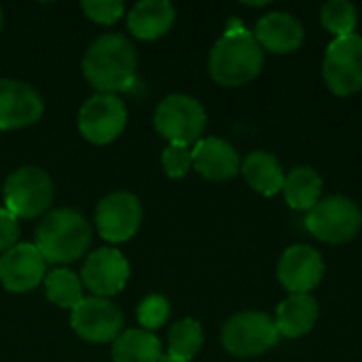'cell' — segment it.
<instances>
[{
	"label": "cell",
	"mask_w": 362,
	"mask_h": 362,
	"mask_svg": "<svg viewBox=\"0 0 362 362\" xmlns=\"http://www.w3.org/2000/svg\"><path fill=\"white\" fill-rule=\"evenodd\" d=\"M142 223V206L136 195L119 191L106 195L95 208V225L106 242H127Z\"/></svg>",
	"instance_id": "cell-11"
},
{
	"label": "cell",
	"mask_w": 362,
	"mask_h": 362,
	"mask_svg": "<svg viewBox=\"0 0 362 362\" xmlns=\"http://www.w3.org/2000/svg\"><path fill=\"white\" fill-rule=\"evenodd\" d=\"M45 104L34 87L15 78H0V129H19L42 117Z\"/></svg>",
	"instance_id": "cell-15"
},
{
	"label": "cell",
	"mask_w": 362,
	"mask_h": 362,
	"mask_svg": "<svg viewBox=\"0 0 362 362\" xmlns=\"http://www.w3.org/2000/svg\"><path fill=\"white\" fill-rule=\"evenodd\" d=\"M284 197L291 208L295 210H312L320 202L322 193V178L312 170V168H295L286 178H284Z\"/></svg>",
	"instance_id": "cell-22"
},
{
	"label": "cell",
	"mask_w": 362,
	"mask_h": 362,
	"mask_svg": "<svg viewBox=\"0 0 362 362\" xmlns=\"http://www.w3.org/2000/svg\"><path fill=\"white\" fill-rule=\"evenodd\" d=\"M255 38L261 49L272 53H291L303 42V25L291 13H269L257 21Z\"/></svg>",
	"instance_id": "cell-17"
},
{
	"label": "cell",
	"mask_w": 362,
	"mask_h": 362,
	"mask_svg": "<svg viewBox=\"0 0 362 362\" xmlns=\"http://www.w3.org/2000/svg\"><path fill=\"white\" fill-rule=\"evenodd\" d=\"M138 57L134 45L123 34H104L95 38L83 57V74L98 93L127 91L136 83Z\"/></svg>",
	"instance_id": "cell-1"
},
{
	"label": "cell",
	"mask_w": 362,
	"mask_h": 362,
	"mask_svg": "<svg viewBox=\"0 0 362 362\" xmlns=\"http://www.w3.org/2000/svg\"><path fill=\"white\" fill-rule=\"evenodd\" d=\"M155 127L170 140V144H197L206 129V110L195 98L172 93L159 102L155 110Z\"/></svg>",
	"instance_id": "cell-5"
},
{
	"label": "cell",
	"mask_w": 362,
	"mask_h": 362,
	"mask_svg": "<svg viewBox=\"0 0 362 362\" xmlns=\"http://www.w3.org/2000/svg\"><path fill=\"white\" fill-rule=\"evenodd\" d=\"M204 346V331L202 325L193 318H185L180 322H176L170 329L168 335V350L172 358L182 362H189Z\"/></svg>",
	"instance_id": "cell-24"
},
{
	"label": "cell",
	"mask_w": 362,
	"mask_h": 362,
	"mask_svg": "<svg viewBox=\"0 0 362 362\" xmlns=\"http://www.w3.org/2000/svg\"><path fill=\"white\" fill-rule=\"evenodd\" d=\"M70 325L81 339L89 344H106L119 337L123 314L108 299L83 297V301L72 310Z\"/></svg>",
	"instance_id": "cell-10"
},
{
	"label": "cell",
	"mask_w": 362,
	"mask_h": 362,
	"mask_svg": "<svg viewBox=\"0 0 362 362\" xmlns=\"http://www.w3.org/2000/svg\"><path fill=\"white\" fill-rule=\"evenodd\" d=\"M210 76L225 87H238L252 81L263 68V49L238 19L216 40L208 59Z\"/></svg>",
	"instance_id": "cell-2"
},
{
	"label": "cell",
	"mask_w": 362,
	"mask_h": 362,
	"mask_svg": "<svg viewBox=\"0 0 362 362\" xmlns=\"http://www.w3.org/2000/svg\"><path fill=\"white\" fill-rule=\"evenodd\" d=\"M47 261L34 244H17L0 257V282L11 293H28L45 280Z\"/></svg>",
	"instance_id": "cell-14"
},
{
	"label": "cell",
	"mask_w": 362,
	"mask_h": 362,
	"mask_svg": "<svg viewBox=\"0 0 362 362\" xmlns=\"http://www.w3.org/2000/svg\"><path fill=\"white\" fill-rule=\"evenodd\" d=\"M305 225L314 238L331 244H341L350 242L361 231L362 212L352 199L344 195H333L320 199L308 212Z\"/></svg>",
	"instance_id": "cell-7"
},
{
	"label": "cell",
	"mask_w": 362,
	"mask_h": 362,
	"mask_svg": "<svg viewBox=\"0 0 362 362\" xmlns=\"http://www.w3.org/2000/svg\"><path fill=\"white\" fill-rule=\"evenodd\" d=\"M322 25L339 36H350L354 34L356 28V8L348 0H329L322 11H320Z\"/></svg>",
	"instance_id": "cell-25"
},
{
	"label": "cell",
	"mask_w": 362,
	"mask_h": 362,
	"mask_svg": "<svg viewBox=\"0 0 362 362\" xmlns=\"http://www.w3.org/2000/svg\"><path fill=\"white\" fill-rule=\"evenodd\" d=\"M81 8L85 11V15L102 25H112L123 17V2L119 0H85L81 4Z\"/></svg>",
	"instance_id": "cell-28"
},
{
	"label": "cell",
	"mask_w": 362,
	"mask_h": 362,
	"mask_svg": "<svg viewBox=\"0 0 362 362\" xmlns=\"http://www.w3.org/2000/svg\"><path fill=\"white\" fill-rule=\"evenodd\" d=\"M242 174L246 178V182L261 195H276L282 191L284 187V172L278 163V159L269 153L263 151H255L250 153L244 163H242Z\"/></svg>",
	"instance_id": "cell-20"
},
{
	"label": "cell",
	"mask_w": 362,
	"mask_h": 362,
	"mask_svg": "<svg viewBox=\"0 0 362 362\" xmlns=\"http://www.w3.org/2000/svg\"><path fill=\"white\" fill-rule=\"evenodd\" d=\"M4 208L17 218H36L53 202L51 176L34 165L15 170L2 189Z\"/></svg>",
	"instance_id": "cell-4"
},
{
	"label": "cell",
	"mask_w": 362,
	"mask_h": 362,
	"mask_svg": "<svg viewBox=\"0 0 362 362\" xmlns=\"http://www.w3.org/2000/svg\"><path fill=\"white\" fill-rule=\"evenodd\" d=\"M129 280V263L115 248H100L85 259L81 282L93 293V297H112L125 288Z\"/></svg>",
	"instance_id": "cell-12"
},
{
	"label": "cell",
	"mask_w": 362,
	"mask_h": 362,
	"mask_svg": "<svg viewBox=\"0 0 362 362\" xmlns=\"http://www.w3.org/2000/svg\"><path fill=\"white\" fill-rule=\"evenodd\" d=\"M127 123L125 104L110 93H95L78 110V132L93 144H108L121 136Z\"/></svg>",
	"instance_id": "cell-9"
},
{
	"label": "cell",
	"mask_w": 362,
	"mask_h": 362,
	"mask_svg": "<svg viewBox=\"0 0 362 362\" xmlns=\"http://www.w3.org/2000/svg\"><path fill=\"white\" fill-rule=\"evenodd\" d=\"M161 344L148 331H125L112 341L115 362H159Z\"/></svg>",
	"instance_id": "cell-21"
},
{
	"label": "cell",
	"mask_w": 362,
	"mask_h": 362,
	"mask_svg": "<svg viewBox=\"0 0 362 362\" xmlns=\"http://www.w3.org/2000/svg\"><path fill=\"white\" fill-rule=\"evenodd\" d=\"M176 8L168 0H142L127 13V28L140 40H157L170 32Z\"/></svg>",
	"instance_id": "cell-18"
},
{
	"label": "cell",
	"mask_w": 362,
	"mask_h": 362,
	"mask_svg": "<svg viewBox=\"0 0 362 362\" xmlns=\"http://www.w3.org/2000/svg\"><path fill=\"white\" fill-rule=\"evenodd\" d=\"M159 362H182V361H176V358H172V356H163Z\"/></svg>",
	"instance_id": "cell-30"
},
{
	"label": "cell",
	"mask_w": 362,
	"mask_h": 362,
	"mask_svg": "<svg viewBox=\"0 0 362 362\" xmlns=\"http://www.w3.org/2000/svg\"><path fill=\"white\" fill-rule=\"evenodd\" d=\"M0 30H2V8H0Z\"/></svg>",
	"instance_id": "cell-31"
},
{
	"label": "cell",
	"mask_w": 362,
	"mask_h": 362,
	"mask_svg": "<svg viewBox=\"0 0 362 362\" xmlns=\"http://www.w3.org/2000/svg\"><path fill=\"white\" fill-rule=\"evenodd\" d=\"M170 318V303L161 295H148L138 305V322L144 327V331H153L163 327V322Z\"/></svg>",
	"instance_id": "cell-26"
},
{
	"label": "cell",
	"mask_w": 362,
	"mask_h": 362,
	"mask_svg": "<svg viewBox=\"0 0 362 362\" xmlns=\"http://www.w3.org/2000/svg\"><path fill=\"white\" fill-rule=\"evenodd\" d=\"M322 74L329 89L337 95H352L362 89V36L335 38L327 47Z\"/></svg>",
	"instance_id": "cell-8"
},
{
	"label": "cell",
	"mask_w": 362,
	"mask_h": 362,
	"mask_svg": "<svg viewBox=\"0 0 362 362\" xmlns=\"http://www.w3.org/2000/svg\"><path fill=\"white\" fill-rule=\"evenodd\" d=\"M17 238H19L17 216H13L6 208H0V252H6L13 246H17Z\"/></svg>",
	"instance_id": "cell-29"
},
{
	"label": "cell",
	"mask_w": 362,
	"mask_h": 362,
	"mask_svg": "<svg viewBox=\"0 0 362 362\" xmlns=\"http://www.w3.org/2000/svg\"><path fill=\"white\" fill-rule=\"evenodd\" d=\"M161 163L170 178H182L193 168V151L182 144H168L163 148Z\"/></svg>",
	"instance_id": "cell-27"
},
{
	"label": "cell",
	"mask_w": 362,
	"mask_h": 362,
	"mask_svg": "<svg viewBox=\"0 0 362 362\" xmlns=\"http://www.w3.org/2000/svg\"><path fill=\"white\" fill-rule=\"evenodd\" d=\"M91 244V227L70 208L51 210L36 229V248L47 263H72Z\"/></svg>",
	"instance_id": "cell-3"
},
{
	"label": "cell",
	"mask_w": 362,
	"mask_h": 362,
	"mask_svg": "<svg viewBox=\"0 0 362 362\" xmlns=\"http://www.w3.org/2000/svg\"><path fill=\"white\" fill-rule=\"evenodd\" d=\"M325 276V263L318 250L305 244L291 246L278 265V280L291 295H310Z\"/></svg>",
	"instance_id": "cell-13"
},
{
	"label": "cell",
	"mask_w": 362,
	"mask_h": 362,
	"mask_svg": "<svg viewBox=\"0 0 362 362\" xmlns=\"http://www.w3.org/2000/svg\"><path fill=\"white\" fill-rule=\"evenodd\" d=\"M221 339L229 354L238 358H250L272 350L278 344L280 333L267 314L242 312L225 322Z\"/></svg>",
	"instance_id": "cell-6"
},
{
	"label": "cell",
	"mask_w": 362,
	"mask_h": 362,
	"mask_svg": "<svg viewBox=\"0 0 362 362\" xmlns=\"http://www.w3.org/2000/svg\"><path fill=\"white\" fill-rule=\"evenodd\" d=\"M45 295L57 308L74 310L83 301V282L74 272L59 267L45 276Z\"/></svg>",
	"instance_id": "cell-23"
},
{
	"label": "cell",
	"mask_w": 362,
	"mask_h": 362,
	"mask_svg": "<svg viewBox=\"0 0 362 362\" xmlns=\"http://www.w3.org/2000/svg\"><path fill=\"white\" fill-rule=\"evenodd\" d=\"M318 320V303L312 295H291L278 305L276 327L284 337H303L308 335Z\"/></svg>",
	"instance_id": "cell-19"
},
{
	"label": "cell",
	"mask_w": 362,
	"mask_h": 362,
	"mask_svg": "<svg viewBox=\"0 0 362 362\" xmlns=\"http://www.w3.org/2000/svg\"><path fill=\"white\" fill-rule=\"evenodd\" d=\"M193 168L208 180H229L240 168L238 151L223 138H204L193 148Z\"/></svg>",
	"instance_id": "cell-16"
}]
</instances>
